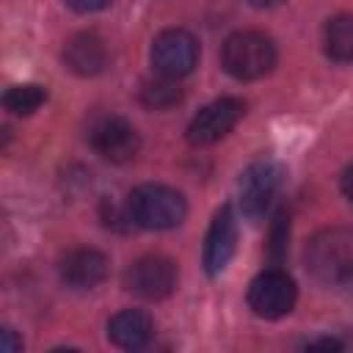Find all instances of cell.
Listing matches in <instances>:
<instances>
[{"instance_id":"6da1fadb","label":"cell","mask_w":353,"mask_h":353,"mask_svg":"<svg viewBox=\"0 0 353 353\" xmlns=\"http://www.w3.org/2000/svg\"><path fill=\"white\" fill-rule=\"evenodd\" d=\"M221 63L237 80L265 77L276 66V44L262 30H237L223 41Z\"/></svg>"},{"instance_id":"7a4b0ae2","label":"cell","mask_w":353,"mask_h":353,"mask_svg":"<svg viewBox=\"0 0 353 353\" xmlns=\"http://www.w3.org/2000/svg\"><path fill=\"white\" fill-rule=\"evenodd\" d=\"M130 221L141 229H174L185 221L188 204L179 190L168 185H141L127 199Z\"/></svg>"},{"instance_id":"3957f363","label":"cell","mask_w":353,"mask_h":353,"mask_svg":"<svg viewBox=\"0 0 353 353\" xmlns=\"http://www.w3.org/2000/svg\"><path fill=\"white\" fill-rule=\"evenodd\" d=\"M306 268L325 284L353 281V232L325 229L306 245Z\"/></svg>"},{"instance_id":"277c9868","label":"cell","mask_w":353,"mask_h":353,"mask_svg":"<svg viewBox=\"0 0 353 353\" xmlns=\"http://www.w3.org/2000/svg\"><path fill=\"white\" fill-rule=\"evenodd\" d=\"M295 298H298L295 281L279 268L259 273L248 287V306L256 317H265V320H279L290 314L295 306Z\"/></svg>"},{"instance_id":"5b68a950","label":"cell","mask_w":353,"mask_h":353,"mask_svg":"<svg viewBox=\"0 0 353 353\" xmlns=\"http://www.w3.org/2000/svg\"><path fill=\"white\" fill-rule=\"evenodd\" d=\"M284 168L276 160H256L240 176V210L245 218L256 221L265 215L270 201L281 188Z\"/></svg>"},{"instance_id":"8992f818","label":"cell","mask_w":353,"mask_h":353,"mask_svg":"<svg viewBox=\"0 0 353 353\" xmlns=\"http://www.w3.org/2000/svg\"><path fill=\"white\" fill-rule=\"evenodd\" d=\"M152 63L160 74L179 80L199 63V41L182 28H168L152 44Z\"/></svg>"},{"instance_id":"52a82bcc","label":"cell","mask_w":353,"mask_h":353,"mask_svg":"<svg viewBox=\"0 0 353 353\" xmlns=\"http://www.w3.org/2000/svg\"><path fill=\"white\" fill-rule=\"evenodd\" d=\"M245 113V102L237 97H221L215 102H210L207 108H201L193 121L188 124V141L193 146H210L215 141H221Z\"/></svg>"},{"instance_id":"ba28073f","label":"cell","mask_w":353,"mask_h":353,"mask_svg":"<svg viewBox=\"0 0 353 353\" xmlns=\"http://www.w3.org/2000/svg\"><path fill=\"white\" fill-rule=\"evenodd\" d=\"M88 141L97 149V154H102L110 163H130L141 146L135 127L119 116H102L99 121H94Z\"/></svg>"},{"instance_id":"9c48e42d","label":"cell","mask_w":353,"mask_h":353,"mask_svg":"<svg viewBox=\"0 0 353 353\" xmlns=\"http://www.w3.org/2000/svg\"><path fill=\"white\" fill-rule=\"evenodd\" d=\"M174 287H176V265L165 256H157V254L141 256L127 270V290H132L146 301H160L171 295Z\"/></svg>"},{"instance_id":"30bf717a","label":"cell","mask_w":353,"mask_h":353,"mask_svg":"<svg viewBox=\"0 0 353 353\" xmlns=\"http://www.w3.org/2000/svg\"><path fill=\"white\" fill-rule=\"evenodd\" d=\"M234 251H237V218H234V210L223 204L215 212L204 240V270L210 276H221L232 262Z\"/></svg>"},{"instance_id":"8fae6325","label":"cell","mask_w":353,"mask_h":353,"mask_svg":"<svg viewBox=\"0 0 353 353\" xmlns=\"http://www.w3.org/2000/svg\"><path fill=\"white\" fill-rule=\"evenodd\" d=\"M108 276V256L97 248H74L61 259V279L74 290H91Z\"/></svg>"},{"instance_id":"7c38bea8","label":"cell","mask_w":353,"mask_h":353,"mask_svg":"<svg viewBox=\"0 0 353 353\" xmlns=\"http://www.w3.org/2000/svg\"><path fill=\"white\" fill-rule=\"evenodd\" d=\"M63 61L74 74H99L108 63V47L97 33H77L66 41Z\"/></svg>"},{"instance_id":"4fadbf2b","label":"cell","mask_w":353,"mask_h":353,"mask_svg":"<svg viewBox=\"0 0 353 353\" xmlns=\"http://www.w3.org/2000/svg\"><path fill=\"white\" fill-rule=\"evenodd\" d=\"M108 339L116 347H124V350L146 347L149 339H152V320H149V314L141 312V309H124V312L113 314L110 323H108Z\"/></svg>"},{"instance_id":"5bb4252c","label":"cell","mask_w":353,"mask_h":353,"mask_svg":"<svg viewBox=\"0 0 353 353\" xmlns=\"http://www.w3.org/2000/svg\"><path fill=\"white\" fill-rule=\"evenodd\" d=\"M323 44L331 61H339V63L353 61V14H339L328 19Z\"/></svg>"},{"instance_id":"9a60e30c","label":"cell","mask_w":353,"mask_h":353,"mask_svg":"<svg viewBox=\"0 0 353 353\" xmlns=\"http://www.w3.org/2000/svg\"><path fill=\"white\" fill-rule=\"evenodd\" d=\"M179 99H182V88H179L176 77L160 74L157 80H149L141 88V102L146 108H152V110H165V108L176 105Z\"/></svg>"},{"instance_id":"2e32d148","label":"cell","mask_w":353,"mask_h":353,"mask_svg":"<svg viewBox=\"0 0 353 353\" xmlns=\"http://www.w3.org/2000/svg\"><path fill=\"white\" fill-rule=\"evenodd\" d=\"M44 99H47V91H44L41 85L25 83V85L8 88L6 97H3V105H6V110L14 113V116H30L33 110H39V108L44 105Z\"/></svg>"},{"instance_id":"e0dca14e","label":"cell","mask_w":353,"mask_h":353,"mask_svg":"<svg viewBox=\"0 0 353 353\" xmlns=\"http://www.w3.org/2000/svg\"><path fill=\"white\" fill-rule=\"evenodd\" d=\"M72 11H80V14H91V11H99L105 6H110V0H63Z\"/></svg>"},{"instance_id":"ac0fdd59","label":"cell","mask_w":353,"mask_h":353,"mask_svg":"<svg viewBox=\"0 0 353 353\" xmlns=\"http://www.w3.org/2000/svg\"><path fill=\"white\" fill-rule=\"evenodd\" d=\"M19 347H22V342L14 339V331H11V328H3V350H6V353H14V350H19Z\"/></svg>"},{"instance_id":"d6986e66","label":"cell","mask_w":353,"mask_h":353,"mask_svg":"<svg viewBox=\"0 0 353 353\" xmlns=\"http://www.w3.org/2000/svg\"><path fill=\"white\" fill-rule=\"evenodd\" d=\"M342 193H345V196L353 201V165H350V168L342 174Z\"/></svg>"},{"instance_id":"ffe728a7","label":"cell","mask_w":353,"mask_h":353,"mask_svg":"<svg viewBox=\"0 0 353 353\" xmlns=\"http://www.w3.org/2000/svg\"><path fill=\"white\" fill-rule=\"evenodd\" d=\"M306 347H342V342L339 339H312V342H306Z\"/></svg>"},{"instance_id":"44dd1931","label":"cell","mask_w":353,"mask_h":353,"mask_svg":"<svg viewBox=\"0 0 353 353\" xmlns=\"http://www.w3.org/2000/svg\"><path fill=\"white\" fill-rule=\"evenodd\" d=\"M251 6H256V8H270V6H276V3H281V0H248Z\"/></svg>"}]
</instances>
